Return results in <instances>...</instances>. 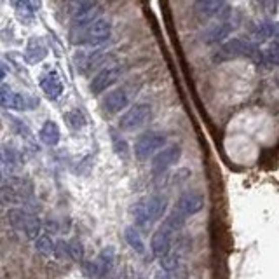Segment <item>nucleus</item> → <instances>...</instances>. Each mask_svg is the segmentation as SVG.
Instances as JSON below:
<instances>
[{
	"label": "nucleus",
	"instance_id": "obj_1",
	"mask_svg": "<svg viewBox=\"0 0 279 279\" xmlns=\"http://www.w3.org/2000/svg\"><path fill=\"white\" fill-rule=\"evenodd\" d=\"M7 222H9V225L13 228L23 232L26 236V239H30V241H35L38 238V234H40V220L33 213L26 211L23 208L18 206L11 208L7 211Z\"/></svg>",
	"mask_w": 279,
	"mask_h": 279
},
{
	"label": "nucleus",
	"instance_id": "obj_2",
	"mask_svg": "<svg viewBox=\"0 0 279 279\" xmlns=\"http://www.w3.org/2000/svg\"><path fill=\"white\" fill-rule=\"evenodd\" d=\"M110 33H112L110 23L105 21V19H98V21L91 23L89 26L80 30L79 35H73V40H75V44L98 45V44H103L105 40H108Z\"/></svg>",
	"mask_w": 279,
	"mask_h": 279
},
{
	"label": "nucleus",
	"instance_id": "obj_3",
	"mask_svg": "<svg viewBox=\"0 0 279 279\" xmlns=\"http://www.w3.org/2000/svg\"><path fill=\"white\" fill-rule=\"evenodd\" d=\"M152 117V107L147 103L133 105L126 114L119 119V129L121 131H136L143 127Z\"/></svg>",
	"mask_w": 279,
	"mask_h": 279
},
{
	"label": "nucleus",
	"instance_id": "obj_4",
	"mask_svg": "<svg viewBox=\"0 0 279 279\" xmlns=\"http://www.w3.org/2000/svg\"><path fill=\"white\" fill-rule=\"evenodd\" d=\"M164 143H166V136L162 133H157V131L143 133L142 136L136 140V143H134V156H136L140 161L154 157V154H157L159 150L164 147Z\"/></svg>",
	"mask_w": 279,
	"mask_h": 279
},
{
	"label": "nucleus",
	"instance_id": "obj_5",
	"mask_svg": "<svg viewBox=\"0 0 279 279\" xmlns=\"http://www.w3.org/2000/svg\"><path fill=\"white\" fill-rule=\"evenodd\" d=\"M258 54L255 44L244 40V38H232L225 42L218 53L216 60H230V58H255Z\"/></svg>",
	"mask_w": 279,
	"mask_h": 279
},
{
	"label": "nucleus",
	"instance_id": "obj_6",
	"mask_svg": "<svg viewBox=\"0 0 279 279\" xmlns=\"http://www.w3.org/2000/svg\"><path fill=\"white\" fill-rule=\"evenodd\" d=\"M203 208H204V196L203 194L196 192V191H189V192L181 194V196L178 197L173 211L185 220V218H189V216L199 213Z\"/></svg>",
	"mask_w": 279,
	"mask_h": 279
},
{
	"label": "nucleus",
	"instance_id": "obj_7",
	"mask_svg": "<svg viewBox=\"0 0 279 279\" xmlns=\"http://www.w3.org/2000/svg\"><path fill=\"white\" fill-rule=\"evenodd\" d=\"M181 157V149L178 145H168L166 149H161L152 157V171L159 174L168 171L171 166L176 164Z\"/></svg>",
	"mask_w": 279,
	"mask_h": 279
},
{
	"label": "nucleus",
	"instance_id": "obj_8",
	"mask_svg": "<svg viewBox=\"0 0 279 279\" xmlns=\"http://www.w3.org/2000/svg\"><path fill=\"white\" fill-rule=\"evenodd\" d=\"M100 16V6L95 2H80L77 4L75 13L72 14L73 25H75L77 30H82L89 26L91 23L98 21Z\"/></svg>",
	"mask_w": 279,
	"mask_h": 279
},
{
	"label": "nucleus",
	"instance_id": "obj_9",
	"mask_svg": "<svg viewBox=\"0 0 279 279\" xmlns=\"http://www.w3.org/2000/svg\"><path fill=\"white\" fill-rule=\"evenodd\" d=\"M122 73V68L121 67H108V68H103L102 72H98L95 77H92L91 84V92L92 95H102L103 91H107L112 84L117 82V79L121 77Z\"/></svg>",
	"mask_w": 279,
	"mask_h": 279
},
{
	"label": "nucleus",
	"instance_id": "obj_10",
	"mask_svg": "<svg viewBox=\"0 0 279 279\" xmlns=\"http://www.w3.org/2000/svg\"><path fill=\"white\" fill-rule=\"evenodd\" d=\"M40 87L42 91L45 92V96H48L49 100H58L61 95H63V80H61L60 73L56 72V70H49V72L42 73L40 75Z\"/></svg>",
	"mask_w": 279,
	"mask_h": 279
},
{
	"label": "nucleus",
	"instance_id": "obj_11",
	"mask_svg": "<svg viewBox=\"0 0 279 279\" xmlns=\"http://www.w3.org/2000/svg\"><path fill=\"white\" fill-rule=\"evenodd\" d=\"M173 234L174 232L169 230L164 223L154 232L152 239H150V248H152V253L156 255V257L161 258L171 251V236Z\"/></svg>",
	"mask_w": 279,
	"mask_h": 279
},
{
	"label": "nucleus",
	"instance_id": "obj_12",
	"mask_svg": "<svg viewBox=\"0 0 279 279\" xmlns=\"http://www.w3.org/2000/svg\"><path fill=\"white\" fill-rule=\"evenodd\" d=\"M127 102H129V98H127L124 89H114V91L108 92V95L103 98L102 108L105 110V114L114 115V114L122 112L124 108L127 107Z\"/></svg>",
	"mask_w": 279,
	"mask_h": 279
},
{
	"label": "nucleus",
	"instance_id": "obj_13",
	"mask_svg": "<svg viewBox=\"0 0 279 279\" xmlns=\"http://www.w3.org/2000/svg\"><path fill=\"white\" fill-rule=\"evenodd\" d=\"M143 203H145V211L150 223L161 222L168 213V199L162 196H152L149 201H143Z\"/></svg>",
	"mask_w": 279,
	"mask_h": 279
},
{
	"label": "nucleus",
	"instance_id": "obj_14",
	"mask_svg": "<svg viewBox=\"0 0 279 279\" xmlns=\"http://www.w3.org/2000/svg\"><path fill=\"white\" fill-rule=\"evenodd\" d=\"M232 25L227 21H223V19H220L218 23H215L213 26H209L206 32L203 33V40L206 42V44H215V42H222L225 40L228 35L232 33Z\"/></svg>",
	"mask_w": 279,
	"mask_h": 279
},
{
	"label": "nucleus",
	"instance_id": "obj_15",
	"mask_svg": "<svg viewBox=\"0 0 279 279\" xmlns=\"http://www.w3.org/2000/svg\"><path fill=\"white\" fill-rule=\"evenodd\" d=\"M38 136H40V142L44 143V145L56 147L58 143H60V136H61L60 126H58L54 121H45L44 124H42Z\"/></svg>",
	"mask_w": 279,
	"mask_h": 279
},
{
	"label": "nucleus",
	"instance_id": "obj_16",
	"mask_svg": "<svg viewBox=\"0 0 279 279\" xmlns=\"http://www.w3.org/2000/svg\"><path fill=\"white\" fill-rule=\"evenodd\" d=\"M48 56V48H45V44L42 40H38V38H32V40L28 42V45H26V53H25V58L28 63H38V61H42L44 58Z\"/></svg>",
	"mask_w": 279,
	"mask_h": 279
},
{
	"label": "nucleus",
	"instance_id": "obj_17",
	"mask_svg": "<svg viewBox=\"0 0 279 279\" xmlns=\"http://www.w3.org/2000/svg\"><path fill=\"white\" fill-rule=\"evenodd\" d=\"M114 260H115V251L112 246H107L103 248L102 251H100L98 258H96V267H98V274L100 277L102 276H107L108 272L112 270V267H114Z\"/></svg>",
	"mask_w": 279,
	"mask_h": 279
},
{
	"label": "nucleus",
	"instance_id": "obj_18",
	"mask_svg": "<svg viewBox=\"0 0 279 279\" xmlns=\"http://www.w3.org/2000/svg\"><path fill=\"white\" fill-rule=\"evenodd\" d=\"M196 9L199 11L203 16L213 18V16H218V14H222L223 11L227 9V6L223 2H216V0H203V2H197L196 4Z\"/></svg>",
	"mask_w": 279,
	"mask_h": 279
},
{
	"label": "nucleus",
	"instance_id": "obj_19",
	"mask_svg": "<svg viewBox=\"0 0 279 279\" xmlns=\"http://www.w3.org/2000/svg\"><path fill=\"white\" fill-rule=\"evenodd\" d=\"M124 239H126L127 244H129L136 253L140 255L145 253V243H143L140 230H136L134 227H126V230H124Z\"/></svg>",
	"mask_w": 279,
	"mask_h": 279
},
{
	"label": "nucleus",
	"instance_id": "obj_20",
	"mask_svg": "<svg viewBox=\"0 0 279 279\" xmlns=\"http://www.w3.org/2000/svg\"><path fill=\"white\" fill-rule=\"evenodd\" d=\"M65 122H67V126L73 131H79V129H82V127H86V117H84V114L79 108L68 110L67 115H65Z\"/></svg>",
	"mask_w": 279,
	"mask_h": 279
},
{
	"label": "nucleus",
	"instance_id": "obj_21",
	"mask_svg": "<svg viewBox=\"0 0 279 279\" xmlns=\"http://www.w3.org/2000/svg\"><path fill=\"white\" fill-rule=\"evenodd\" d=\"M277 32V26L276 23L272 21H262L258 23L257 26H255V38L257 40H269V38H272L274 35Z\"/></svg>",
	"mask_w": 279,
	"mask_h": 279
},
{
	"label": "nucleus",
	"instance_id": "obj_22",
	"mask_svg": "<svg viewBox=\"0 0 279 279\" xmlns=\"http://www.w3.org/2000/svg\"><path fill=\"white\" fill-rule=\"evenodd\" d=\"M33 243H35V250H37L40 255H44V257H51L53 255L54 243H53V239L49 234H38V238L35 239Z\"/></svg>",
	"mask_w": 279,
	"mask_h": 279
},
{
	"label": "nucleus",
	"instance_id": "obj_23",
	"mask_svg": "<svg viewBox=\"0 0 279 279\" xmlns=\"http://www.w3.org/2000/svg\"><path fill=\"white\" fill-rule=\"evenodd\" d=\"M131 215H133V220H134L136 225H140V227H149L150 225L149 216H147V211H145V203H143V201L133 204V208H131Z\"/></svg>",
	"mask_w": 279,
	"mask_h": 279
},
{
	"label": "nucleus",
	"instance_id": "obj_24",
	"mask_svg": "<svg viewBox=\"0 0 279 279\" xmlns=\"http://www.w3.org/2000/svg\"><path fill=\"white\" fill-rule=\"evenodd\" d=\"M21 201L23 199L18 196V192L14 191L13 187H2V189H0V203L11 204V206L14 208V204H19Z\"/></svg>",
	"mask_w": 279,
	"mask_h": 279
},
{
	"label": "nucleus",
	"instance_id": "obj_25",
	"mask_svg": "<svg viewBox=\"0 0 279 279\" xmlns=\"http://www.w3.org/2000/svg\"><path fill=\"white\" fill-rule=\"evenodd\" d=\"M67 246H68V258H72V260H80V258H82L84 246L77 241V239H70V241H67Z\"/></svg>",
	"mask_w": 279,
	"mask_h": 279
},
{
	"label": "nucleus",
	"instance_id": "obj_26",
	"mask_svg": "<svg viewBox=\"0 0 279 279\" xmlns=\"http://www.w3.org/2000/svg\"><path fill=\"white\" fill-rule=\"evenodd\" d=\"M13 100H14V91L6 84H0V105L6 108H13Z\"/></svg>",
	"mask_w": 279,
	"mask_h": 279
},
{
	"label": "nucleus",
	"instance_id": "obj_27",
	"mask_svg": "<svg viewBox=\"0 0 279 279\" xmlns=\"http://www.w3.org/2000/svg\"><path fill=\"white\" fill-rule=\"evenodd\" d=\"M112 143H114V149L117 152V156L121 159H127V143L126 140H122L119 134L112 133Z\"/></svg>",
	"mask_w": 279,
	"mask_h": 279
},
{
	"label": "nucleus",
	"instance_id": "obj_28",
	"mask_svg": "<svg viewBox=\"0 0 279 279\" xmlns=\"http://www.w3.org/2000/svg\"><path fill=\"white\" fill-rule=\"evenodd\" d=\"M161 267L164 272L171 274L173 270L178 267V257L173 253H168V255H164V257H161Z\"/></svg>",
	"mask_w": 279,
	"mask_h": 279
},
{
	"label": "nucleus",
	"instance_id": "obj_29",
	"mask_svg": "<svg viewBox=\"0 0 279 279\" xmlns=\"http://www.w3.org/2000/svg\"><path fill=\"white\" fill-rule=\"evenodd\" d=\"M53 255L56 258H68V246H67V241H65V239H58V241L54 243Z\"/></svg>",
	"mask_w": 279,
	"mask_h": 279
},
{
	"label": "nucleus",
	"instance_id": "obj_30",
	"mask_svg": "<svg viewBox=\"0 0 279 279\" xmlns=\"http://www.w3.org/2000/svg\"><path fill=\"white\" fill-rule=\"evenodd\" d=\"M4 159H6V162H7V164H11V166L21 164L19 154L14 149H4Z\"/></svg>",
	"mask_w": 279,
	"mask_h": 279
},
{
	"label": "nucleus",
	"instance_id": "obj_31",
	"mask_svg": "<svg viewBox=\"0 0 279 279\" xmlns=\"http://www.w3.org/2000/svg\"><path fill=\"white\" fill-rule=\"evenodd\" d=\"M263 56H265V60L269 61V63H272V65L277 63V44H276V42H272V44H270L269 48L265 49Z\"/></svg>",
	"mask_w": 279,
	"mask_h": 279
},
{
	"label": "nucleus",
	"instance_id": "obj_32",
	"mask_svg": "<svg viewBox=\"0 0 279 279\" xmlns=\"http://www.w3.org/2000/svg\"><path fill=\"white\" fill-rule=\"evenodd\" d=\"M82 270H86V274H87V276H91V277H100L98 267H96L95 262H86L82 265Z\"/></svg>",
	"mask_w": 279,
	"mask_h": 279
},
{
	"label": "nucleus",
	"instance_id": "obj_33",
	"mask_svg": "<svg viewBox=\"0 0 279 279\" xmlns=\"http://www.w3.org/2000/svg\"><path fill=\"white\" fill-rule=\"evenodd\" d=\"M156 279H173V277H171V274H169V272H164V270H161V272L156 274Z\"/></svg>",
	"mask_w": 279,
	"mask_h": 279
},
{
	"label": "nucleus",
	"instance_id": "obj_34",
	"mask_svg": "<svg viewBox=\"0 0 279 279\" xmlns=\"http://www.w3.org/2000/svg\"><path fill=\"white\" fill-rule=\"evenodd\" d=\"M4 77H6V70H4L2 67H0V82L4 80Z\"/></svg>",
	"mask_w": 279,
	"mask_h": 279
},
{
	"label": "nucleus",
	"instance_id": "obj_35",
	"mask_svg": "<svg viewBox=\"0 0 279 279\" xmlns=\"http://www.w3.org/2000/svg\"><path fill=\"white\" fill-rule=\"evenodd\" d=\"M4 181V174H2V169H0V183Z\"/></svg>",
	"mask_w": 279,
	"mask_h": 279
}]
</instances>
